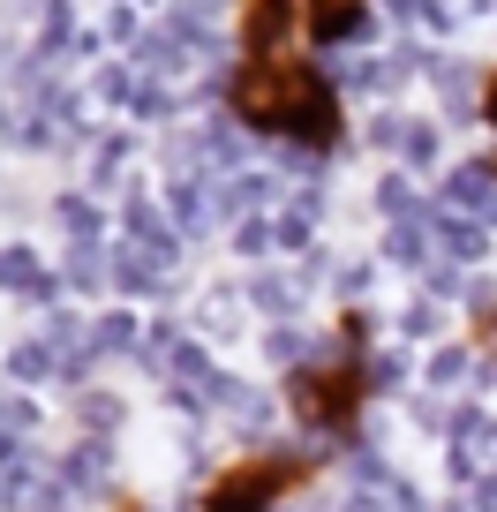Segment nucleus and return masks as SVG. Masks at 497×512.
I'll list each match as a JSON object with an SVG mask.
<instances>
[{"instance_id": "nucleus-1", "label": "nucleus", "mask_w": 497, "mask_h": 512, "mask_svg": "<svg viewBox=\"0 0 497 512\" xmlns=\"http://www.w3.org/2000/svg\"><path fill=\"white\" fill-rule=\"evenodd\" d=\"M226 98H234V113L249 128L287 136V144H302V151H339V136H347V113H339L332 76H324L317 61H302V53L241 61L234 83H226Z\"/></svg>"}, {"instance_id": "nucleus-2", "label": "nucleus", "mask_w": 497, "mask_h": 512, "mask_svg": "<svg viewBox=\"0 0 497 512\" xmlns=\"http://www.w3.org/2000/svg\"><path fill=\"white\" fill-rule=\"evenodd\" d=\"M362 317H347V354L339 362H309V369H294V384H287V400H294V415L309 422V430H324V437H347L354 422H362V407H369V354H362Z\"/></svg>"}, {"instance_id": "nucleus-6", "label": "nucleus", "mask_w": 497, "mask_h": 512, "mask_svg": "<svg viewBox=\"0 0 497 512\" xmlns=\"http://www.w3.org/2000/svg\"><path fill=\"white\" fill-rule=\"evenodd\" d=\"M482 121L497 128V68H490V76H482Z\"/></svg>"}, {"instance_id": "nucleus-3", "label": "nucleus", "mask_w": 497, "mask_h": 512, "mask_svg": "<svg viewBox=\"0 0 497 512\" xmlns=\"http://www.w3.org/2000/svg\"><path fill=\"white\" fill-rule=\"evenodd\" d=\"M309 475H317L309 452H264V460H241V467H226V475L204 490V512H272L279 497L302 490Z\"/></svg>"}, {"instance_id": "nucleus-5", "label": "nucleus", "mask_w": 497, "mask_h": 512, "mask_svg": "<svg viewBox=\"0 0 497 512\" xmlns=\"http://www.w3.org/2000/svg\"><path fill=\"white\" fill-rule=\"evenodd\" d=\"M369 23V0H302V31L309 46H339Z\"/></svg>"}, {"instance_id": "nucleus-4", "label": "nucleus", "mask_w": 497, "mask_h": 512, "mask_svg": "<svg viewBox=\"0 0 497 512\" xmlns=\"http://www.w3.org/2000/svg\"><path fill=\"white\" fill-rule=\"evenodd\" d=\"M302 23V0H241V61L287 53V31Z\"/></svg>"}]
</instances>
